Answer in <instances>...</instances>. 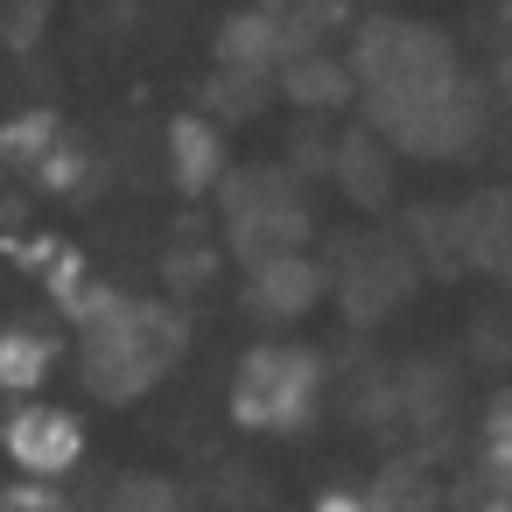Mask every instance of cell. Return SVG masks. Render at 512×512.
I'll return each mask as SVG.
<instances>
[{
    "label": "cell",
    "instance_id": "cell-10",
    "mask_svg": "<svg viewBox=\"0 0 512 512\" xmlns=\"http://www.w3.org/2000/svg\"><path fill=\"white\" fill-rule=\"evenodd\" d=\"M288 92H295L302 106H344V99H351V71L330 64V57H302V64L288 71Z\"/></svg>",
    "mask_w": 512,
    "mask_h": 512
},
{
    "label": "cell",
    "instance_id": "cell-12",
    "mask_svg": "<svg viewBox=\"0 0 512 512\" xmlns=\"http://www.w3.org/2000/svg\"><path fill=\"white\" fill-rule=\"evenodd\" d=\"M309 512H372V505H365V491H323Z\"/></svg>",
    "mask_w": 512,
    "mask_h": 512
},
{
    "label": "cell",
    "instance_id": "cell-6",
    "mask_svg": "<svg viewBox=\"0 0 512 512\" xmlns=\"http://www.w3.org/2000/svg\"><path fill=\"white\" fill-rule=\"evenodd\" d=\"M169 162H176V183H183V190H211L218 169H225V141H218V127H204V120H176V127H169Z\"/></svg>",
    "mask_w": 512,
    "mask_h": 512
},
{
    "label": "cell",
    "instance_id": "cell-8",
    "mask_svg": "<svg viewBox=\"0 0 512 512\" xmlns=\"http://www.w3.org/2000/svg\"><path fill=\"white\" fill-rule=\"evenodd\" d=\"M477 463H484V484L512 491V386L484 407V428H477Z\"/></svg>",
    "mask_w": 512,
    "mask_h": 512
},
{
    "label": "cell",
    "instance_id": "cell-4",
    "mask_svg": "<svg viewBox=\"0 0 512 512\" xmlns=\"http://www.w3.org/2000/svg\"><path fill=\"white\" fill-rule=\"evenodd\" d=\"M456 218H463V267L512 281V183H491V190L463 197Z\"/></svg>",
    "mask_w": 512,
    "mask_h": 512
},
{
    "label": "cell",
    "instance_id": "cell-11",
    "mask_svg": "<svg viewBox=\"0 0 512 512\" xmlns=\"http://www.w3.org/2000/svg\"><path fill=\"white\" fill-rule=\"evenodd\" d=\"M0 155H8V162H22V155H50V113H29V120H15L8 134H0Z\"/></svg>",
    "mask_w": 512,
    "mask_h": 512
},
{
    "label": "cell",
    "instance_id": "cell-9",
    "mask_svg": "<svg viewBox=\"0 0 512 512\" xmlns=\"http://www.w3.org/2000/svg\"><path fill=\"white\" fill-rule=\"evenodd\" d=\"M365 505H372V512H435V477L414 470V463H393V470L365 491Z\"/></svg>",
    "mask_w": 512,
    "mask_h": 512
},
{
    "label": "cell",
    "instance_id": "cell-1",
    "mask_svg": "<svg viewBox=\"0 0 512 512\" xmlns=\"http://www.w3.org/2000/svg\"><path fill=\"white\" fill-rule=\"evenodd\" d=\"M358 71H365V85H372V113H379L386 134H393L407 113H421V106H435L442 92L463 85L449 36L428 29V22H372L365 43H358Z\"/></svg>",
    "mask_w": 512,
    "mask_h": 512
},
{
    "label": "cell",
    "instance_id": "cell-7",
    "mask_svg": "<svg viewBox=\"0 0 512 512\" xmlns=\"http://www.w3.org/2000/svg\"><path fill=\"white\" fill-rule=\"evenodd\" d=\"M309 302H316V267L295 260V253L267 260V274H260V309H274V316H302Z\"/></svg>",
    "mask_w": 512,
    "mask_h": 512
},
{
    "label": "cell",
    "instance_id": "cell-13",
    "mask_svg": "<svg viewBox=\"0 0 512 512\" xmlns=\"http://www.w3.org/2000/svg\"><path fill=\"white\" fill-rule=\"evenodd\" d=\"M477 512H512V491H498V484H491V491H484V505H477Z\"/></svg>",
    "mask_w": 512,
    "mask_h": 512
},
{
    "label": "cell",
    "instance_id": "cell-3",
    "mask_svg": "<svg viewBox=\"0 0 512 512\" xmlns=\"http://www.w3.org/2000/svg\"><path fill=\"white\" fill-rule=\"evenodd\" d=\"M0 449L22 477H71L85 463V421L57 400H22L0 421Z\"/></svg>",
    "mask_w": 512,
    "mask_h": 512
},
{
    "label": "cell",
    "instance_id": "cell-2",
    "mask_svg": "<svg viewBox=\"0 0 512 512\" xmlns=\"http://www.w3.org/2000/svg\"><path fill=\"white\" fill-rule=\"evenodd\" d=\"M316 400H323V358L302 351V344H260V351H246V365L232 379V414L246 428L288 435V428H302L316 414Z\"/></svg>",
    "mask_w": 512,
    "mask_h": 512
},
{
    "label": "cell",
    "instance_id": "cell-5",
    "mask_svg": "<svg viewBox=\"0 0 512 512\" xmlns=\"http://www.w3.org/2000/svg\"><path fill=\"white\" fill-rule=\"evenodd\" d=\"M57 365V337L36 323H8L0 330V393H36Z\"/></svg>",
    "mask_w": 512,
    "mask_h": 512
}]
</instances>
